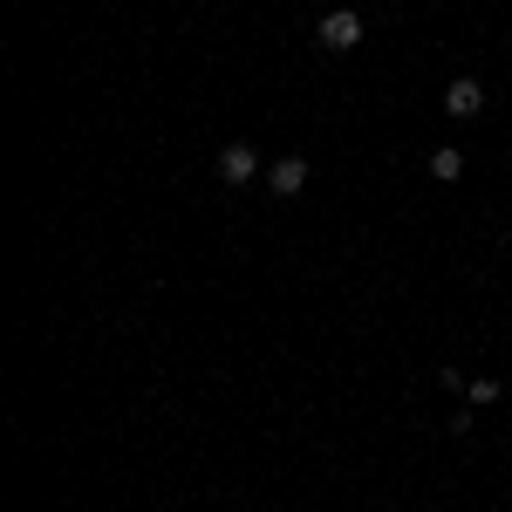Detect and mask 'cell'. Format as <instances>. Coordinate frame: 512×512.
Returning a JSON list of instances; mask_svg holds the SVG:
<instances>
[{
    "mask_svg": "<svg viewBox=\"0 0 512 512\" xmlns=\"http://www.w3.org/2000/svg\"><path fill=\"white\" fill-rule=\"evenodd\" d=\"M315 41L328 48V55H349L355 41H362V14H355V7H335V14H321Z\"/></svg>",
    "mask_w": 512,
    "mask_h": 512,
    "instance_id": "1",
    "label": "cell"
},
{
    "mask_svg": "<svg viewBox=\"0 0 512 512\" xmlns=\"http://www.w3.org/2000/svg\"><path fill=\"white\" fill-rule=\"evenodd\" d=\"M253 171H260V151H253V144H226V151H219V178H226V185H246Z\"/></svg>",
    "mask_w": 512,
    "mask_h": 512,
    "instance_id": "2",
    "label": "cell"
},
{
    "mask_svg": "<svg viewBox=\"0 0 512 512\" xmlns=\"http://www.w3.org/2000/svg\"><path fill=\"white\" fill-rule=\"evenodd\" d=\"M444 110H451V117H478V110H485L478 76H458V82H451V89H444Z\"/></svg>",
    "mask_w": 512,
    "mask_h": 512,
    "instance_id": "3",
    "label": "cell"
},
{
    "mask_svg": "<svg viewBox=\"0 0 512 512\" xmlns=\"http://www.w3.org/2000/svg\"><path fill=\"white\" fill-rule=\"evenodd\" d=\"M267 185H274L280 198H294L301 185H308V158H301V151H294V158H280L274 171H267Z\"/></svg>",
    "mask_w": 512,
    "mask_h": 512,
    "instance_id": "4",
    "label": "cell"
},
{
    "mask_svg": "<svg viewBox=\"0 0 512 512\" xmlns=\"http://www.w3.org/2000/svg\"><path fill=\"white\" fill-rule=\"evenodd\" d=\"M431 178H437V185L465 178V151H451V144H444V151H431Z\"/></svg>",
    "mask_w": 512,
    "mask_h": 512,
    "instance_id": "5",
    "label": "cell"
},
{
    "mask_svg": "<svg viewBox=\"0 0 512 512\" xmlns=\"http://www.w3.org/2000/svg\"><path fill=\"white\" fill-rule=\"evenodd\" d=\"M465 396H472V410H485V403H499V396H506V383H499V376H472Z\"/></svg>",
    "mask_w": 512,
    "mask_h": 512,
    "instance_id": "6",
    "label": "cell"
}]
</instances>
